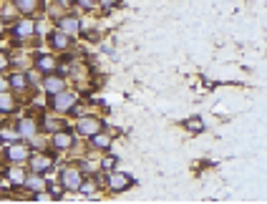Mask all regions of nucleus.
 I'll return each mask as SVG.
<instances>
[{
    "label": "nucleus",
    "instance_id": "obj_21",
    "mask_svg": "<svg viewBox=\"0 0 267 204\" xmlns=\"http://www.w3.org/2000/svg\"><path fill=\"white\" fill-rule=\"evenodd\" d=\"M46 189H48V197H51V199H60L63 192H66L63 184H46Z\"/></svg>",
    "mask_w": 267,
    "mask_h": 204
},
{
    "label": "nucleus",
    "instance_id": "obj_3",
    "mask_svg": "<svg viewBox=\"0 0 267 204\" xmlns=\"http://www.w3.org/2000/svg\"><path fill=\"white\" fill-rule=\"evenodd\" d=\"M76 126H78V134H84V136H93V134H98L101 129H104V121L98 116H91V114H84V116H78L76 121Z\"/></svg>",
    "mask_w": 267,
    "mask_h": 204
},
{
    "label": "nucleus",
    "instance_id": "obj_12",
    "mask_svg": "<svg viewBox=\"0 0 267 204\" xmlns=\"http://www.w3.org/2000/svg\"><path fill=\"white\" fill-rule=\"evenodd\" d=\"M43 88L53 96V93H58V91L66 88V81H63L60 76H46V78H43Z\"/></svg>",
    "mask_w": 267,
    "mask_h": 204
},
{
    "label": "nucleus",
    "instance_id": "obj_18",
    "mask_svg": "<svg viewBox=\"0 0 267 204\" xmlns=\"http://www.w3.org/2000/svg\"><path fill=\"white\" fill-rule=\"evenodd\" d=\"M15 8H18L20 13L30 15V13H35V10H38V0H15Z\"/></svg>",
    "mask_w": 267,
    "mask_h": 204
},
{
    "label": "nucleus",
    "instance_id": "obj_22",
    "mask_svg": "<svg viewBox=\"0 0 267 204\" xmlns=\"http://www.w3.org/2000/svg\"><path fill=\"white\" fill-rule=\"evenodd\" d=\"M13 109H15V101L8 93H0V111H13Z\"/></svg>",
    "mask_w": 267,
    "mask_h": 204
},
{
    "label": "nucleus",
    "instance_id": "obj_28",
    "mask_svg": "<svg viewBox=\"0 0 267 204\" xmlns=\"http://www.w3.org/2000/svg\"><path fill=\"white\" fill-rule=\"evenodd\" d=\"M56 3H60V5H68V3H73V0H56Z\"/></svg>",
    "mask_w": 267,
    "mask_h": 204
},
{
    "label": "nucleus",
    "instance_id": "obj_20",
    "mask_svg": "<svg viewBox=\"0 0 267 204\" xmlns=\"http://www.w3.org/2000/svg\"><path fill=\"white\" fill-rule=\"evenodd\" d=\"M8 84L15 88V91H23V88H26V76H23V73H13V76L8 78Z\"/></svg>",
    "mask_w": 267,
    "mask_h": 204
},
{
    "label": "nucleus",
    "instance_id": "obj_11",
    "mask_svg": "<svg viewBox=\"0 0 267 204\" xmlns=\"http://www.w3.org/2000/svg\"><path fill=\"white\" fill-rule=\"evenodd\" d=\"M56 66H58V60L53 58V56H35V68L43 71V73H53Z\"/></svg>",
    "mask_w": 267,
    "mask_h": 204
},
{
    "label": "nucleus",
    "instance_id": "obj_14",
    "mask_svg": "<svg viewBox=\"0 0 267 204\" xmlns=\"http://www.w3.org/2000/svg\"><path fill=\"white\" fill-rule=\"evenodd\" d=\"M18 131H20V136L33 139V136H35V131H38V124H35L30 116H26V118H20V126H18Z\"/></svg>",
    "mask_w": 267,
    "mask_h": 204
},
{
    "label": "nucleus",
    "instance_id": "obj_25",
    "mask_svg": "<svg viewBox=\"0 0 267 204\" xmlns=\"http://www.w3.org/2000/svg\"><path fill=\"white\" fill-rule=\"evenodd\" d=\"M78 3V8H84V10H93V5H96V0H76Z\"/></svg>",
    "mask_w": 267,
    "mask_h": 204
},
{
    "label": "nucleus",
    "instance_id": "obj_8",
    "mask_svg": "<svg viewBox=\"0 0 267 204\" xmlns=\"http://www.w3.org/2000/svg\"><path fill=\"white\" fill-rule=\"evenodd\" d=\"M48 46H51L53 51H66V48L71 46V35H66L63 30H53V33L48 35Z\"/></svg>",
    "mask_w": 267,
    "mask_h": 204
},
{
    "label": "nucleus",
    "instance_id": "obj_15",
    "mask_svg": "<svg viewBox=\"0 0 267 204\" xmlns=\"http://www.w3.org/2000/svg\"><path fill=\"white\" fill-rule=\"evenodd\" d=\"M18 139H20V131H18V129L0 126V141H3V144H15Z\"/></svg>",
    "mask_w": 267,
    "mask_h": 204
},
{
    "label": "nucleus",
    "instance_id": "obj_13",
    "mask_svg": "<svg viewBox=\"0 0 267 204\" xmlns=\"http://www.w3.org/2000/svg\"><path fill=\"white\" fill-rule=\"evenodd\" d=\"M23 187L30 189V192H43V189H46V181H43L40 172H33V174L26 176V184H23Z\"/></svg>",
    "mask_w": 267,
    "mask_h": 204
},
{
    "label": "nucleus",
    "instance_id": "obj_24",
    "mask_svg": "<svg viewBox=\"0 0 267 204\" xmlns=\"http://www.w3.org/2000/svg\"><path fill=\"white\" fill-rule=\"evenodd\" d=\"M187 129L189 131H204V124L199 118H194V121H187Z\"/></svg>",
    "mask_w": 267,
    "mask_h": 204
},
{
    "label": "nucleus",
    "instance_id": "obj_5",
    "mask_svg": "<svg viewBox=\"0 0 267 204\" xmlns=\"http://www.w3.org/2000/svg\"><path fill=\"white\" fill-rule=\"evenodd\" d=\"M131 184H134V179H131L129 174H124V172H116V169H114V172L109 174V189H111L114 194H119V192H126Z\"/></svg>",
    "mask_w": 267,
    "mask_h": 204
},
{
    "label": "nucleus",
    "instance_id": "obj_4",
    "mask_svg": "<svg viewBox=\"0 0 267 204\" xmlns=\"http://www.w3.org/2000/svg\"><path fill=\"white\" fill-rule=\"evenodd\" d=\"M5 156H8V161L15 167V164H23V161H28L30 159V149L23 144H8V151H5Z\"/></svg>",
    "mask_w": 267,
    "mask_h": 204
},
{
    "label": "nucleus",
    "instance_id": "obj_23",
    "mask_svg": "<svg viewBox=\"0 0 267 204\" xmlns=\"http://www.w3.org/2000/svg\"><path fill=\"white\" fill-rule=\"evenodd\" d=\"M116 161H119L116 156H106V159L101 161V169H104V172H111V169H116Z\"/></svg>",
    "mask_w": 267,
    "mask_h": 204
},
{
    "label": "nucleus",
    "instance_id": "obj_1",
    "mask_svg": "<svg viewBox=\"0 0 267 204\" xmlns=\"http://www.w3.org/2000/svg\"><path fill=\"white\" fill-rule=\"evenodd\" d=\"M78 104V96L76 93H68V91H58L51 96V109L56 114H66V111H73Z\"/></svg>",
    "mask_w": 267,
    "mask_h": 204
},
{
    "label": "nucleus",
    "instance_id": "obj_10",
    "mask_svg": "<svg viewBox=\"0 0 267 204\" xmlns=\"http://www.w3.org/2000/svg\"><path fill=\"white\" fill-rule=\"evenodd\" d=\"M28 161H30V169H33V172H40V174L48 172V169L53 167V161H51L48 156H43V154H33Z\"/></svg>",
    "mask_w": 267,
    "mask_h": 204
},
{
    "label": "nucleus",
    "instance_id": "obj_26",
    "mask_svg": "<svg viewBox=\"0 0 267 204\" xmlns=\"http://www.w3.org/2000/svg\"><path fill=\"white\" fill-rule=\"evenodd\" d=\"M8 68V58L5 56H0V71H5Z\"/></svg>",
    "mask_w": 267,
    "mask_h": 204
},
{
    "label": "nucleus",
    "instance_id": "obj_16",
    "mask_svg": "<svg viewBox=\"0 0 267 204\" xmlns=\"http://www.w3.org/2000/svg\"><path fill=\"white\" fill-rule=\"evenodd\" d=\"M91 146L104 151V149H109V146H111V136H109V134H104V131H98V134H93V136H91Z\"/></svg>",
    "mask_w": 267,
    "mask_h": 204
},
{
    "label": "nucleus",
    "instance_id": "obj_9",
    "mask_svg": "<svg viewBox=\"0 0 267 204\" xmlns=\"http://www.w3.org/2000/svg\"><path fill=\"white\" fill-rule=\"evenodd\" d=\"M35 33V21L33 18H23L20 23H15V28H13V35L18 38V40H23V38H28Z\"/></svg>",
    "mask_w": 267,
    "mask_h": 204
},
{
    "label": "nucleus",
    "instance_id": "obj_2",
    "mask_svg": "<svg viewBox=\"0 0 267 204\" xmlns=\"http://www.w3.org/2000/svg\"><path fill=\"white\" fill-rule=\"evenodd\" d=\"M60 184L66 192H81V184H84V174L78 167H66L60 172Z\"/></svg>",
    "mask_w": 267,
    "mask_h": 204
},
{
    "label": "nucleus",
    "instance_id": "obj_6",
    "mask_svg": "<svg viewBox=\"0 0 267 204\" xmlns=\"http://www.w3.org/2000/svg\"><path fill=\"white\" fill-rule=\"evenodd\" d=\"M58 30H63V33L71 35V38H76V35L81 33V18H76V15H60Z\"/></svg>",
    "mask_w": 267,
    "mask_h": 204
},
{
    "label": "nucleus",
    "instance_id": "obj_17",
    "mask_svg": "<svg viewBox=\"0 0 267 204\" xmlns=\"http://www.w3.org/2000/svg\"><path fill=\"white\" fill-rule=\"evenodd\" d=\"M26 176H28V174L20 169V164H15V169L8 174V181H10L13 187H23V184H26Z\"/></svg>",
    "mask_w": 267,
    "mask_h": 204
},
{
    "label": "nucleus",
    "instance_id": "obj_7",
    "mask_svg": "<svg viewBox=\"0 0 267 204\" xmlns=\"http://www.w3.org/2000/svg\"><path fill=\"white\" fill-rule=\"evenodd\" d=\"M51 144H53V149H58V151H66V149H71V146L76 144V139H73V134L71 131H56L53 134V139H51Z\"/></svg>",
    "mask_w": 267,
    "mask_h": 204
},
{
    "label": "nucleus",
    "instance_id": "obj_27",
    "mask_svg": "<svg viewBox=\"0 0 267 204\" xmlns=\"http://www.w3.org/2000/svg\"><path fill=\"white\" fill-rule=\"evenodd\" d=\"M10 86V84H8V81H5V78H0V93H3V91H5V88Z\"/></svg>",
    "mask_w": 267,
    "mask_h": 204
},
{
    "label": "nucleus",
    "instance_id": "obj_19",
    "mask_svg": "<svg viewBox=\"0 0 267 204\" xmlns=\"http://www.w3.org/2000/svg\"><path fill=\"white\" fill-rule=\"evenodd\" d=\"M43 129L46 131H60L63 129V121L56 116H43Z\"/></svg>",
    "mask_w": 267,
    "mask_h": 204
}]
</instances>
